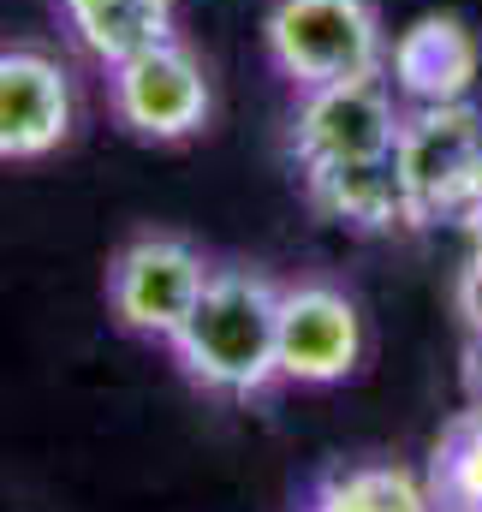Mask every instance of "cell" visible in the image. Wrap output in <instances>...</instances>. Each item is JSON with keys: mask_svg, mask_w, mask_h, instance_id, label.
Masks as SVG:
<instances>
[{"mask_svg": "<svg viewBox=\"0 0 482 512\" xmlns=\"http://www.w3.org/2000/svg\"><path fill=\"white\" fill-rule=\"evenodd\" d=\"M173 364L209 399L250 405L280 387V280L244 262H215L191 322L173 334Z\"/></svg>", "mask_w": 482, "mask_h": 512, "instance_id": "obj_1", "label": "cell"}, {"mask_svg": "<svg viewBox=\"0 0 482 512\" xmlns=\"http://www.w3.org/2000/svg\"><path fill=\"white\" fill-rule=\"evenodd\" d=\"M268 66L292 90H322L387 72V24L375 0H274L262 18Z\"/></svg>", "mask_w": 482, "mask_h": 512, "instance_id": "obj_2", "label": "cell"}, {"mask_svg": "<svg viewBox=\"0 0 482 512\" xmlns=\"http://www.w3.org/2000/svg\"><path fill=\"white\" fill-rule=\"evenodd\" d=\"M108 108L137 143H191L215 114V84L203 54L167 36L108 66Z\"/></svg>", "mask_w": 482, "mask_h": 512, "instance_id": "obj_3", "label": "cell"}, {"mask_svg": "<svg viewBox=\"0 0 482 512\" xmlns=\"http://www.w3.org/2000/svg\"><path fill=\"white\" fill-rule=\"evenodd\" d=\"M215 280V262L179 233H137L108 262V310L125 334L173 346Z\"/></svg>", "mask_w": 482, "mask_h": 512, "instance_id": "obj_4", "label": "cell"}, {"mask_svg": "<svg viewBox=\"0 0 482 512\" xmlns=\"http://www.w3.org/2000/svg\"><path fill=\"white\" fill-rule=\"evenodd\" d=\"M399 131H405V102L381 72V78H346V84L298 90L286 149H292L298 173H322V167H358V161L393 155Z\"/></svg>", "mask_w": 482, "mask_h": 512, "instance_id": "obj_5", "label": "cell"}, {"mask_svg": "<svg viewBox=\"0 0 482 512\" xmlns=\"http://www.w3.org/2000/svg\"><path fill=\"white\" fill-rule=\"evenodd\" d=\"M399 173L411 197V227H435L482 197V108H405Z\"/></svg>", "mask_w": 482, "mask_h": 512, "instance_id": "obj_6", "label": "cell"}, {"mask_svg": "<svg viewBox=\"0 0 482 512\" xmlns=\"http://www.w3.org/2000/svg\"><path fill=\"white\" fill-rule=\"evenodd\" d=\"M363 364V310L334 280H280V387H340Z\"/></svg>", "mask_w": 482, "mask_h": 512, "instance_id": "obj_7", "label": "cell"}, {"mask_svg": "<svg viewBox=\"0 0 482 512\" xmlns=\"http://www.w3.org/2000/svg\"><path fill=\"white\" fill-rule=\"evenodd\" d=\"M78 120L72 72L48 48H0V161H48Z\"/></svg>", "mask_w": 482, "mask_h": 512, "instance_id": "obj_8", "label": "cell"}, {"mask_svg": "<svg viewBox=\"0 0 482 512\" xmlns=\"http://www.w3.org/2000/svg\"><path fill=\"white\" fill-rule=\"evenodd\" d=\"M387 84L399 90L405 108H453L477 102L482 84V42L477 30L453 12H423L411 18L393 48H387Z\"/></svg>", "mask_w": 482, "mask_h": 512, "instance_id": "obj_9", "label": "cell"}, {"mask_svg": "<svg viewBox=\"0 0 482 512\" xmlns=\"http://www.w3.org/2000/svg\"><path fill=\"white\" fill-rule=\"evenodd\" d=\"M304 197L352 227V233H393L411 227V197H405V173H399V149L381 161H358V167H322V173H298Z\"/></svg>", "mask_w": 482, "mask_h": 512, "instance_id": "obj_10", "label": "cell"}, {"mask_svg": "<svg viewBox=\"0 0 482 512\" xmlns=\"http://www.w3.org/2000/svg\"><path fill=\"white\" fill-rule=\"evenodd\" d=\"M60 24L108 72L114 60L173 36V0H60Z\"/></svg>", "mask_w": 482, "mask_h": 512, "instance_id": "obj_11", "label": "cell"}, {"mask_svg": "<svg viewBox=\"0 0 482 512\" xmlns=\"http://www.w3.org/2000/svg\"><path fill=\"white\" fill-rule=\"evenodd\" d=\"M304 512H435L429 483L405 465H334L316 477Z\"/></svg>", "mask_w": 482, "mask_h": 512, "instance_id": "obj_12", "label": "cell"}, {"mask_svg": "<svg viewBox=\"0 0 482 512\" xmlns=\"http://www.w3.org/2000/svg\"><path fill=\"white\" fill-rule=\"evenodd\" d=\"M423 483L435 512H482V411H459L441 429Z\"/></svg>", "mask_w": 482, "mask_h": 512, "instance_id": "obj_13", "label": "cell"}, {"mask_svg": "<svg viewBox=\"0 0 482 512\" xmlns=\"http://www.w3.org/2000/svg\"><path fill=\"white\" fill-rule=\"evenodd\" d=\"M298 512H304V507H298Z\"/></svg>", "mask_w": 482, "mask_h": 512, "instance_id": "obj_14", "label": "cell"}]
</instances>
